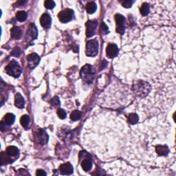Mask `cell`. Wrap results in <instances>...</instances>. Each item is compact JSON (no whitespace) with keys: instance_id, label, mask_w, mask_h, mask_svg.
<instances>
[{"instance_id":"17","label":"cell","mask_w":176,"mask_h":176,"mask_svg":"<svg viewBox=\"0 0 176 176\" xmlns=\"http://www.w3.org/2000/svg\"><path fill=\"white\" fill-rule=\"evenodd\" d=\"M155 151L160 155H167L169 153V149L165 145H158L155 146Z\"/></svg>"},{"instance_id":"29","label":"cell","mask_w":176,"mask_h":176,"mask_svg":"<svg viewBox=\"0 0 176 176\" xmlns=\"http://www.w3.org/2000/svg\"><path fill=\"white\" fill-rule=\"evenodd\" d=\"M120 2H121V4H122L123 7L127 8H129L130 7H132V4H133V1H122Z\"/></svg>"},{"instance_id":"31","label":"cell","mask_w":176,"mask_h":176,"mask_svg":"<svg viewBox=\"0 0 176 176\" xmlns=\"http://www.w3.org/2000/svg\"><path fill=\"white\" fill-rule=\"evenodd\" d=\"M21 50H20V48H15L13 51H12V54L13 55V56L15 57H19V55L21 54Z\"/></svg>"},{"instance_id":"1","label":"cell","mask_w":176,"mask_h":176,"mask_svg":"<svg viewBox=\"0 0 176 176\" xmlns=\"http://www.w3.org/2000/svg\"><path fill=\"white\" fill-rule=\"evenodd\" d=\"M81 77L85 82L87 83H92L95 76V70L91 65H86L81 70Z\"/></svg>"},{"instance_id":"20","label":"cell","mask_w":176,"mask_h":176,"mask_svg":"<svg viewBox=\"0 0 176 176\" xmlns=\"http://www.w3.org/2000/svg\"><path fill=\"white\" fill-rule=\"evenodd\" d=\"M97 9V6L95 2H90L86 6V11L89 14H93L96 12Z\"/></svg>"},{"instance_id":"18","label":"cell","mask_w":176,"mask_h":176,"mask_svg":"<svg viewBox=\"0 0 176 176\" xmlns=\"http://www.w3.org/2000/svg\"><path fill=\"white\" fill-rule=\"evenodd\" d=\"M81 167L84 171H88L92 168V162L89 158H85L81 162Z\"/></svg>"},{"instance_id":"2","label":"cell","mask_w":176,"mask_h":176,"mask_svg":"<svg viewBox=\"0 0 176 176\" xmlns=\"http://www.w3.org/2000/svg\"><path fill=\"white\" fill-rule=\"evenodd\" d=\"M151 87L149 84L144 82V81H140L137 83H135L133 86V90L137 96L141 97H145L149 93Z\"/></svg>"},{"instance_id":"8","label":"cell","mask_w":176,"mask_h":176,"mask_svg":"<svg viewBox=\"0 0 176 176\" xmlns=\"http://www.w3.org/2000/svg\"><path fill=\"white\" fill-rule=\"evenodd\" d=\"M35 137L37 142H39V144L42 145L46 144L49 140V136L48 135V133L45 132V130L42 129H38L37 131L35 132Z\"/></svg>"},{"instance_id":"4","label":"cell","mask_w":176,"mask_h":176,"mask_svg":"<svg viewBox=\"0 0 176 176\" xmlns=\"http://www.w3.org/2000/svg\"><path fill=\"white\" fill-rule=\"evenodd\" d=\"M99 52V43L96 40H90L86 44V55L88 57H95Z\"/></svg>"},{"instance_id":"21","label":"cell","mask_w":176,"mask_h":176,"mask_svg":"<svg viewBox=\"0 0 176 176\" xmlns=\"http://www.w3.org/2000/svg\"><path fill=\"white\" fill-rule=\"evenodd\" d=\"M30 116H28V115H24L22 116V117L21 118L20 120V123H21V125L24 127V128L25 129H28V126H29V124H30Z\"/></svg>"},{"instance_id":"10","label":"cell","mask_w":176,"mask_h":176,"mask_svg":"<svg viewBox=\"0 0 176 176\" xmlns=\"http://www.w3.org/2000/svg\"><path fill=\"white\" fill-rule=\"evenodd\" d=\"M28 67L30 69H33L36 66H37L40 61V57H39V55L36 53H32L29 54L28 57Z\"/></svg>"},{"instance_id":"24","label":"cell","mask_w":176,"mask_h":176,"mask_svg":"<svg viewBox=\"0 0 176 176\" xmlns=\"http://www.w3.org/2000/svg\"><path fill=\"white\" fill-rule=\"evenodd\" d=\"M139 118L136 113H130L128 116V121L132 125H135L138 122Z\"/></svg>"},{"instance_id":"15","label":"cell","mask_w":176,"mask_h":176,"mask_svg":"<svg viewBox=\"0 0 176 176\" xmlns=\"http://www.w3.org/2000/svg\"><path fill=\"white\" fill-rule=\"evenodd\" d=\"M15 106L19 109H22L25 105V100L20 94L17 93L15 94Z\"/></svg>"},{"instance_id":"25","label":"cell","mask_w":176,"mask_h":176,"mask_svg":"<svg viewBox=\"0 0 176 176\" xmlns=\"http://www.w3.org/2000/svg\"><path fill=\"white\" fill-rule=\"evenodd\" d=\"M81 117V113L78 110H74V112H72L70 115V118L73 120V121H76V120H79Z\"/></svg>"},{"instance_id":"16","label":"cell","mask_w":176,"mask_h":176,"mask_svg":"<svg viewBox=\"0 0 176 176\" xmlns=\"http://www.w3.org/2000/svg\"><path fill=\"white\" fill-rule=\"evenodd\" d=\"M22 35V30L19 27H13L11 30V35L12 39H19Z\"/></svg>"},{"instance_id":"6","label":"cell","mask_w":176,"mask_h":176,"mask_svg":"<svg viewBox=\"0 0 176 176\" xmlns=\"http://www.w3.org/2000/svg\"><path fill=\"white\" fill-rule=\"evenodd\" d=\"M74 11L72 9L67 8L62 11L58 13V17L62 23H67L70 21L73 18Z\"/></svg>"},{"instance_id":"3","label":"cell","mask_w":176,"mask_h":176,"mask_svg":"<svg viewBox=\"0 0 176 176\" xmlns=\"http://www.w3.org/2000/svg\"><path fill=\"white\" fill-rule=\"evenodd\" d=\"M6 72L10 76H12L15 78H17L20 76L22 70L21 66L16 61L12 60L5 68Z\"/></svg>"},{"instance_id":"19","label":"cell","mask_w":176,"mask_h":176,"mask_svg":"<svg viewBox=\"0 0 176 176\" xmlns=\"http://www.w3.org/2000/svg\"><path fill=\"white\" fill-rule=\"evenodd\" d=\"M15 120V116L13 114V113H8L4 116L3 122H4L6 125H11L14 123Z\"/></svg>"},{"instance_id":"7","label":"cell","mask_w":176,"mask_h":176,"mask_svg":"<svg viewBox=\"0 0 176 176\" xmlns=\"http://www.w3.org/2000/svg\"><path fill=\"white\" fill-rule=\"evenodd\" d=\"M115 20L116 24V32L120 35H123L125 30V17L120 14H116L115 15Z\"/></svg>"},{"instance_id":"27","label":"cell","mask_w":176,"mask_h":176,"mask_svg":"<svg viewBox=\"0 0 176 176\" xmlns=\"http://www.w3.org/2000/svg\"><path fill=\"white\" fill-rule=\"evenodd\" d=\"M50 103L52 104V105L55 107H58L61 104L60 100H59V99H58V97H57V96L54 97L53 99L50 100Z\"/></svg>"},{"instance_id":"30","label":"cell","mask_w":176,"mask_h":176,"mask_svg":"<svg viewBox=\"0 0 176 176\" xmlns=\"http://www.w3.org/2000/svg\"><path fill=\"white\" fill-rule=\"evenodd\" d=\"M100 31L102 32L103 34H107L109 32V28L107 26V25L105 23H103L100 26Z\"/></svg>"},{"instance_id":"28","label":"cell","mask_w":176,"mask_h":176,"mask_svg":"<svg viewBox=\"0 0 176 176\" xmlns=\"http://www.w3.org/2000/svg\"><path fill=\"white\" fill-rule=\"evenodd\" d=\"M57 115L61 119H65L67 116V113L63 109H59L57 111Z\"/></svg>"},{"instance_id":"5","label":"cell","mask_w":176,"mask_h":176,"mask_svg":"<svg viewBox=\"0 0 176 176\" xmlns=\"http://www.w3.org/2000/svg\"><path fill=\"white\" fill-rule=\"evenodd\" d=\"M19 155V149L15 146H10L6 151V157L8 163L13 162Z\"/></svg>"},{"instance_id":"32","label":"cell","mask_w":176,"mask_h":176,"mask_svg":"<svg viewBox=\"0 0 176 176\" xmlns=\"http://www.w3.org/2000/svg\"><path fill=\"white\" fill-rule=\"evenodd\" d=\"M36 175H46L47 174L44 170H42V169H38V170L37 171V173H36Z\"/></svg>"},{"instance_id":"23","label":"cell","mask_w":176,"mask_h":176,"mask_svg":"<svg viewBox=\"0 0 176 176\" xmlns=\"http://www.w3.org/2000/svg\"><path fill=\"white\" fill-rule=\"evenodd\" d=\"M149 5L147 3H143L141 8V13L143 16H146L149 14Z\"/></svg>"},{"instance_id":"22","label":"cell","mask_w":176,"mask_h":176,"mask_svg":"<svg viewBox=\"0 0 176 176\" xmlns=\"http://www.w3.org/2000/svg\"><path fill=\"white\" fill-rule=\"evenodd\" d=\"M28 17V15L26 12L25 11H19L17 12V15H16V18L18 21L23 22L26 20Z\"/></svg>"},{"instance_id":"26","label":"cell","mask_w":176,"mask_h":176,"mask_svg":"<svg viewBox=\"0 0 176 176\" xmlns=\"http://www.w3.org/2000/svg\"><path fill=\"white\" fill-rule=\"evenodd\" d=\"M44 6L48 9H53L55 7L56 4H55L54 1H52V0H47V1L44 2Z\"/></svg>"},{"instance_id":"9","label":"cell","mask_w":176,"mask_h":176,"mask_svg":"<svg viewBox=\"0 0 176 176\" xmlns=\"http://www.w3.org/2000/svg\"><path fill=\"white\" fill-rule=\"evenodd\" d=\"M38 35V32L37 27L35 26L34 24H31L29 25L28 29L25 35V41L28 42H30L31 41L37 39Z\"/></svg>"},{"instance_id":"12","label":"cell","mask_w":176,"mask_h":176,"mask_svg":"<svg viewBox=\"0 0 176 176\" xmlns=\"http://www.w3.org/2000/svg\"><path fill=\"white\" fill-rule=\"evenodd\" d=\"M96 21H88L86 23V35L88 37H91L95 34L97 27Z\"/></svg>"},{"instance_id":"11","label":"cell","mask_w":176,"mask_h":176,"mask_svg":"<svg viewBox=\"0 0 176 176\" xmlns=\"http://www.w3.org/2000/svg\"><path fill=\"white\" fill-rule=\"evenodd\" d=\"M118 48L114 44H109L106 48L107 56L110 58L116 57L118 54Z\"/></svg>"},{"instance_id":"14","label":"cell","mask_w":176,"mask_h":176,"mask_svg":"<svg viewBox=\"0 0 176 176\" xmlns=\"http://www.w3.org/2000/svg\"><path fill=\"white\" fill-rule=\"evenodd\" d=\"M51 21L52 19L50 16L47 13H45L41 16V17L40 19V23L41 25L45 28H49L51 25Z\"/></svg>"},{"instance_id":"13","label":"cell","mask_w":176,"mask_h":176,"mask_svg":"<svg viewBox=\"0 0 176 176\" xmlns=\"http://www.w3.org/2000/svg\"><path fill=\"white\" fill-rule=\"evenodd\" d=\"M73 167L69 162L65 163L59 167V171L61 175H72L73 174Z\"/></svg>"}]
</instances>
